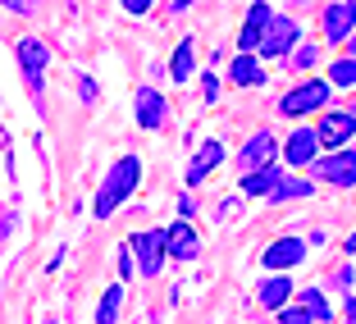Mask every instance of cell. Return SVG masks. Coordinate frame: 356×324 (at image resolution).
<instances>
[{"instance_id":"cell-24","label":"cell","mask_w":356,"mask_h":324,"mask_svg":"<svg viewBox=\"0 0 356 324\" xmlns=\"http://www.w3.org/2000/svg\"><path fill=\"white\" fill-rule=\"evenodd\" d=\"M279 324H311V315L302 306H279Z\"/></svg>"},{"instance_id":"cell-26","label":"cell","mask_w":356,"mask_h":324,"mask_svg":"<svg viewBox=\"0 0 356 324\" xmlns=\"http://www.w3.org/2000/svg\"><path fill=\"white\" fill-rule=\"evenodd\" d=\"M201 96H206V101H220V78H215V74L201 78Z\"/></svg>"},{"instance_id":"cell-32","label":"cell","mask_w":356,"mask_h":324,"mask_svg":"<svg viewBox=\"0 0 356 324\" xmlns=\"http://www.w3.org/2000/svg\"><path fill=\"white\" fill-rule=\"evenodd\" d=\"M343 306H347V324H356V297H343Z\"/></svg>"},{"instance_id":"cell-21","label":"cell","mask_w":356,"mask_h":324,"mask_svg":"<svg viewBox=\"0 0 356 324\" xmlns=\"http://www.w3.org/2000/svg\"><path fill=\"white\" fill-rule=\"evenodd\" d=\"M311 178H302V174H293V178H279V188L270 192L265 201H297V197H311Z\"/></svg>"},{"instance_id":"cell-16","label":"cell","mask_w":356,"mask_h":324,"mask_svg":"<svg viewBox=\"0 0 356 324\" xmlns=\"http://www.w3.org/2000/svg\"><path fill=\"white\" fill-rule=\"evenodd\" d=\"M229 83L233 87H261L265 83V64L256 60V55H238V60L229 64Z\"/></svg>"},{"instance_id":"cell-30","label":"cell","mask_w":356,"mask_h":324,"mask_svg":"<svg viewBox=\"0 0 356 324\" xmlns=\"http://www.w3.org/2000/svg\"><path fill=\"white\" fill-rule=\"evenodd\" d=\"M119 274H133V251L119 247Z\"/></svg>"},{"instance_id":"cell-1","label":"cell","mask_w":356,"mask_h":324,"mask_svg":"<svg viewBox=\"0 0 356 324\" xmlns=\"http://www.w3.org/2000/svg\"><path fill=\"white\" fill-rule=\"evenodd\" d=\"M137 183H142V160H137V156H124L115 169H110V174H105V188L96 192V206H92L96 220H110V215H115V210L133 197Z\"/></svg>"},{"instance_id":"cell-11","label":"cell","mask_w":356,"mask_h":324,"mask_svg":"<svg viewBox=\"0 0 356 324\" xmlns=\"http://www.w3.org/2000/svg\"><path fill=\"white\" fill-rule=\"evenodd\" d=\"M265 23H270V5H265V0H256L252 10H247V23H242V32H238V51H242V55H256Z\"/></svg>"},{"instance_id":"cell-18","label":"cell","mask_w":356,"mask_h":324,"mask_svg":"<svg viewBox=\"0 0 356 324\" xmlns=\"http://www.w3.org/2000/svg\"><path fill=\"white\" fill-rule=\"evenodd\" d=\"M220 160H224V147H220V142H206V147L197 151V160H192V165H188V188H197L201 178H206L210 169L220 165Z\"/></svg>"},{"instance_id":"cell-19","label":"cell","mask_w":356,"mask_h":324,"mask_svg":"<svg viewBox=\"0 0 356 324\" xmlns=\"http://www.w3.org/2000/svg\"><path fill=\"white\" fill-rule=\"evenodd\" d=\"M288 297H293V279H288V274H274V279L261 283V306H265V311L288 306Z\"/></svg>"},{"instance_id":"cell-13","label":"cell","mask_w":356,"mask_h":324,"mask_svg":"<svg viewBox=\"0 0 356 324\" xmlns=\"http://www.w3.org/2000/svg\"><path fill=\"white\" fill-rule=\"evenodd\" d=\"M160 124H165V96H160L156 87H142V92H137V128L156 133Z\"/></svg>"},{"instance_id":"cell-4","label":"cell","mask_w":356,"mask_h":324,"mask_svg":"<svg viewBox=\"0 0 356 324\" xmlns=\"http://www.w3.org/2000/svg\"><path fill=\"white\" fill-rule=\"evenodd\" d=\"M128 251H133V265L147 279H156L160 270H165V229H147V233H133V242H128Z\"/></svg>"},{"instance_id":"cell-20","label":"cell","mask_w":356,"mask_h":324,"mask_svg":"<svg viewBox=\"0 0 356 324\" xmlns=\"http://www.w3.org/2000/svg\"><path fill=\"white\" fill-rule=\"evenodd\" d=\"M119 311H124V283H110L96 306V324H119Z\"/></svg>"},{"instance_id":"cell-22","label":"cell","mask_w":356,"mask_h":324,"mask_svg":"<svg viewBox=\"0 0 356 324\" xmlns=\"http://www.w3.org/2000/svg\"><path fill=\"white\" fill-rule=\"evenodd\" d=\"M297 306H302L311 320H334V306L325 302V293H320V288H306V293L297 297Z\"/></svg>"},{"instance_id":"cell-15","label":"cell","mask_w":356,"mask_h":324,"mask_svg":"<svg viewBox=\"0 0 356 324\" xmlns=\"http://www.w3.org/2000/svg\"><path fill=\"white\" fill-rule=\"evenodd\" d=\"M279 165H261V169H247V174H242V197H270L274 188H279Z\"/></svg>"},{"instance_id":"cell-14","label":"cell","mask_w":356,"mask_h":324,"mask_svg":"<svg viewBox=\"0 0 356 324\" xmlns=\"http://www.w3.org/2000/svg\"><path fill=\"white\" fill-rule=\"evenodd\" d=\"M283 156H288V165H311L315 156H320V142H315V128H297L288 142H283Z\"/></svg>"},{"instance_id":"cell-27","label":"cell","mask_w":356,"mask_h":324,"mask_svg":"<svg viewBox=\"0 0 356 324\" xmlns=\"http://www.w3.org/2000/svg\"><path fill=\"white\" fill-rule=\"evenodd\" d=\"M0 5L14 10V14H32V10H37V0H0Z\"/></svg>"},{"instance_id":"cell-10","label":"cell","mask_w":356,"mask_h":324,"mask_svg":"<svg viewBox=\"0 0 356 324\" xmlns=\"http://www.w3.org/2000/svg\"><path fill=\"white\" fill-rule=\"evenodd\" d=\"M197 247H201V242H197V233H192L188 220H178V224L165 229V256H169V261H192Z\"/></svg>"},{"instance_id":"cell-33","label":"cell","mask_w":356,"mask_h":324,"mask_svg":"<svg viewBox=\"0 0 356 324\" xmlns=\"http://www.w3.org/2000/svg\"><path fill=\"white\" fill-rule=\"evenodd\" d=\"M347 251H352V256H356V233H352V238H347Z\"/></svg>"},{"instance_id":"cell-5","label":"cell","mask_w":356,"mask_h":324,"mask_svg":"<svg viewBox=\"0 0 356 324\" xmlns=\"http://www.w3.org/2000/svg\"><path fill=\"white\" fill-rule=\"evenodd\" d=\"M14 55H19V69H23V78H28V87H32V92H42L46 64H51V51H46V42H42V37H19Z\"/></svg>"},{"instance_id":"cell-6","label":"cell","mask_w":356,"mask_h":324,"mask_svg":"<svg viewBox=\"0 0 356 324\" xmlns=\"http://www.w3.org/2000/svg\"><path fill=\"white\" fill-rule=\"evenodd\" d=\"M302 261H306V242L293 238V233H288V238H274L270 247L261 251V265H265V270H274V274L293 270V265H302Z\"/></svg>"},{"instance_id":"cell-34","label":"cell","mask_w":356,"mask_h":324,"mask_svg":"<svg viewBox=\"0 0 356 324\" xmlns=\"http://www.w3.org/2000/svg\"><path fill=\"white\" fill-rule=\"evenodd\" d=\"M347 46H352V51H356V32H352V37H347Z\"/></svg>"},{"instance_id":"cell-29","label":"cell","mask_w":356,"mask_h":324,"mask_svg":"<svg viewBox=\"0 0 356 324\" xmlns=\"http://www.w3.org/2000/svg\"><path fill=\"white\" fill-rule=\"evenodd\" d=\"M119 5H124V10H128V14H147V10H151V5H156V0H119Z\"/></svg>"},{"instance_id":"cell-2","label":"cell","mask_w":356,"mask_h":324,"mask_svg":"<svg viewBox=\"0 0 356 324\" xmlns=\"http://www.w3.org/2000/svg\"><path fill=\"white\" fill-rule=\"evenodd\" d=\"M297 42H302V23L288 19V14H270V23H265V32H261V46H256V55H261V60H283V55L293 51Z\"/></svg>"},{"instance_id":"cell-12","label":"cell","mask_w":356,"mask_h":324,"mask_svg":"<svg viewBox=\"0 0 356 324\" xmlns=\"http://www.w3.org/2000/svg\"><path fill=\"white\" fill-rule=\"evenodd\" d=\"M274 151H279V142H274L270 133H252V137H247V147L238 151V165L242 169H261V165L274 160Z\"/></svg>"},{"instance_id":"cell-9","label":"cell","mask_w":356,"mask_h":324,"mask_svg":"<svg viewBox=\"0 0 356 324\" xmlns=\"http://www.w3.org/2000/svg\"><path fill=\"white\" fill-rule=\"evenodd\" d=\"M320 178L325 183H334V188H356V151H338V156L320 160Z\"/></svg>"},{"instance_id":"cell-3","label":"cell","mask_w":356,"mask_h":324,"mask_svg":"<svg viewBox=\"0 0 356 324\" xmlns=\"http://www.w3.org/2000/svg\"><path fill=\"white\" fill-rule=\"evenodd\" d=\"M329 92H334V87H329L325 78H306L302 87H293V92L279 101V115L283 119H302V115H311V110H325Z\"/></svg>"},{"instance_id":"cell-25","label":"cell","mask_w":356,"mask_h":324,"mask_svg":"<svg viewBox=\"0 0 356 324\" xmlns=\"http://www.w3.org/2000/svg\"><path fill=\"white\" fill-rule=\"evenodd\" d=\"M288 55H293V64H297V69H311V64H315V46H293Z\"/></svg>"},{"instance_id":"cell-17","label":"cell","mask_w":356,"mask_h":324,"mask_svg":"<svg viewBox=\"0 0 356 324\" xmlns=\"http://www.w3.org/2000/svg\"><path fill=\"white\" fill-rule=\"evenodd\" d=\"M192 69H197V46H192V37H183L174 46V60H169V78L174 83H192Z\"/></svg>"},{"instance_id":"cell-23","label":"cell","mask_w":356,"mask_h":324,"mask_svg":"<svg viewBox=\"0 0 356 324\" xmlns=\"http://www.w3.org/2000/svg\"><path fill=\"white\" fill-rule=\"evenodd\" d=\"M329 87H356V55H343L329 69Z\"/></svg>"},{"instance_id":"cell-28","label":"cell","mask_w":356,"mask_h":324,"mask_svg":"<svg viewBox=\"0 0 356 324\" xmlns=\"http://www.w3.org/2000/svg\"><path fill=\"white\" fill-rule=\"evenodd\" d=\"M334 288H352V265H338L334 270Z\"/></svg>"},{"instance_id":"cell-31","label":"cell","mask_w":356,"mask_h":324,"mask_svg":"<svg viewBox=\"0 0 356 324\" xmlns=\"http://www.w3.org/2000/svg\"><path fill=\"white\" fill-rule=\"evenodd\" d=\"M78 96H83V101H96V83H92V78H83V83H78Z\"/></svg>"},{"instance_id":"cell-7","label":"cell","mask_w":356,"mask_h":324,"mask_svg":"<svg viewBox=\"0 0 356 324\" xmlns=\"http://www.w3.org/2000/svg\"><path fill=\"white\" fill-rule=\"evenodd\" d=\"M352 133H356V115H352V110H338V115H325V119H320L315 142H320L325 151H338Z\"/></svg>"},{"instance_id":"cell-8","label":"cell","mask_w":356,"mask_h":324,"mask_svg":"<svg viewBox=\"0 0 356 324\" xmlns=\"http://www.w3.org/2000/svg\"><path fill=\"white\" fill-rule=\"evenodd\" d=\"M356 32V0H334L325 10V42H347Z\"/></svg>"}]
</instances>
